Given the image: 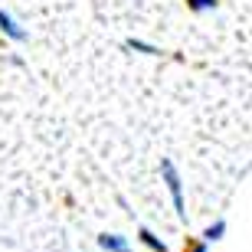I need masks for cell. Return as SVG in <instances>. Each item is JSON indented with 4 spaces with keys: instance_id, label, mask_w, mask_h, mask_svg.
<instances>
[{
    "instance_id": "1",
    "label": "cell",
    "mask_w": 252,
    "mask_h": 252,
    "mask_svg": "<svg viewBox=\"0 0 252 252\" xmlns=\"http://www.w3.org/2000/svg\"><path fill=\"white\" fill-rule=\"evenodd\" d=\"M160 180L167 184V193H170V203H174V213H177L180 223H187V203H184V180H180V170L170 158L160 160Z\"/></svg>"
},
{
    "instance_id": "2",
    "label": "cell",
    "mask_w": 252,
    "mask_h": 252,
    "mask_svg": "<svg viewBox=\"0 0 252 252\" xmlns=\"http://www.w3.org/2000/svg\"><path fill=\"white\" fill-rule=\"evenodd\" d=\"M0 33H3L10 43H27V39H30V30L23 27L10 10H3V7H0Z\"/></svg>"
},
{
    "instance_id": "3",
    "label": "cell",
    "mask_w": 252,
    "mask_h": 252,
    "mask_svg": "<svg viewBox=\"0 0 252 252\" xmlns=\"http://www.w3.org/2000/svg\"><path fill=\"white\" fill-rule=\"evenodd\" d=\"M98 246H102L105 252H131L128 236H122V233H102L98 236Z\"/></svg>"
},
{
    "instance_id": "4",
    "label": "cell",
    "mask_w": 252,
    "mask_h": 252,
    "mask_svg": "<svg viewBox=\"0 0 252 252\" xmlns=\"http://www.w3.org/2000/svg\"><path fill=\"white\" fill-rule=\"evenodd\" d=\"M138 239L148 246L151 252H170V249H167V243H164V239H160L154 229H148V226H138Z\"/></svg>"
},
{
    "instance_id": "5",
    "label": "cell",
    "mask_w": 252,
    "mask_h": 252,
    "mask_svg": "<svg viewBox=\"0 0 252 252\" xmlns=\"http://www.w3.org/2000/svg\"><path fill=\"white\" fill-rule=\"evenodd\" d=\"M226 229H229V223H226L223 216H220V220H213V223H210V226H206V229H203V243H206V246L220 243V239H223V236H226Z\"/></svg>"
},
{
    "instance_id": "6",
    "label": "cell",
    "mask_w": 252,
    "mask_h": 252,
    "mask_svg": "<svg viewBox=\"0 0 252 252\" xmlns=\"http://www.w3.org/2000/svg\"><path fill=\"white\" fill-rule=\"evenodd\" d=\"M125 49H134V53H141V56H158L160 53L154 43H144V39H125Z\"/></svg>"
},
{
    "instance_id": "7",
    "label": "cell",
    "mask_w": 252,
    "mask_h": 252,
    "mask_svg": "<svg viewBox=\"0 0 252 252\" xmlns=\"http://www.w3.org/2000/svg\"><path fill=\"white\" fill-rule=\"evenodd\" d=\"M187 7L193 13H210V10H216V0H187Z\"/></svg>"
},
{
    "instance_id": "8",
    "label": "cell",
    "mask_w": 252,
    "mask_h": 252,
    "mask_svg": "<svg viewBox=\"0 0 252 252\" xmlns=\"http://www.w3.org/2000/svg\"><path fill=\"white\" fill-rule=\"evenodd\" d=\"M187 252H210V246L200 239V243H190V249H187Z\"/></svg>"
}]
</instances>
